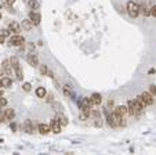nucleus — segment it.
<instances>
[{
    "mask_svg": "<svg viewBox=\"0 0 156 155\" xmlns=\"http://www.w3.org/2000/svg\"><path fill=\"white\" fill-rule=\"evenodd\" d=\"M127 13H129L130 17L137 18V17L140 16V6H138L135 1H133V0L127 1Z\"/></svg>",
    "mask_w": 156,
    "mask_h": 155,
    "instance_id": "f257e3e1",
    "label": "nucleus"
},
{
    "mask_svg": "<svg viewBox=\"0 0 156 155\" xmlns=\"http://www.w3.org/2000/svg\"><path fill=\"white\" fill-rule=\"evenodd\" d=\"M23 43H25V38L21 36L19 33L13 35V36L10 38V42H8V44H10V46H14V47H22Z\"/></svg>",
    "mask_w": 156,
    "mask_h": 155,
    "instance_id": "f03ea898",
    "label": "nucleus"
},
{
    "mask_svg": "<svg viewBox=\"0 0 156 155\" xmlns=\"http://www.w3.org/2000/svg\"><path fill=\"white\" fill-rule=\"evenodd\" d=\"M10 62H11V67H13V69H14V72H15L17 78H18V80H22V69H21V65H19V61L17 60L15 57H13L11 60H10Z\"/></svg>",
    "mask_w": 156,
    "mask_h": 155,
    "instance_id": "7ed1b4c3",
    "label": "nucleus"
},
{
    "mask_svg": "<svg viewBox=\"0 0 156 155\" xmlns=\"http://www.w3.org/2000/svg\"><path fill=\"white\" fill-rule=\"evenodd\" d=\"M50 130L54 133V134H60V133H61V125H60V122H58L57 118H54V119L50 122Z\"/></svg>",
    "mask_w": 156,
    "mask_h": 155,
    "instance_id": "20e7f679",
    "label": "nucleus"
},
{
    "mask_svg": "<svg viewBox=\"0 0 156 155\" xmlns=\"http://www.w3.org/2000/svg\"><path fill=\"white\" fill-rule=\"evenodd\" d=\"M29 20L32 21L33 26H37V25L40 24V21H42V17H40L39 13H36V11H31V13H29Z\"/></svg>",
    "mask_w": 156,
    "mask_h": 155,
    "instance_id": "39448f33",
    "label": "nucleus"
},
{
    "mask_svg": "<svg viewBox=\"0 0 156 155\" xmlns=\"http://www.w3.org/2000/svg\"><path fill=\"white\" fill-rule=\"evenodd\" d=\"M26 61L32 67H39V58H37V55L33 54V53H29L26 55Z\"/></svg>",
    "mask_w": 156,
    "mask_h": 155,
    "instance_id": "423d86ee",
    "label": "nucleus"
},
{
    "mask_svg": "<svg viewBox=\"0 0 156 155\" xmlns=\"http://www.w3.org/2000/svg\"><path fill=\"white\" fill-rule=\"evenodd\" d=\"M22 130L25 133H28V134H32V133H33V123H32L31 119H26L22 123Z\"/></svg>",
    "mask_w": 156,
    "mask_h": 155,
    "instance_id": "0eeeda50",
    "label": "nucleus"
},
{
    "mask_svg": "<svg viewBox=\"0 0 156 155\" xmlns=\"http://www.w3.org/2000/svg\"><path fill=\"white\" fill-rule=\"evenodd\" d=\"M1 68L4 69L6 75H11V73L14 72L13 67H11V62H10V60H4V61H3V64H1Z\"/></svg>",
    "mask_w": 156,
    "mask_h": 155,
    "instance_id": "6e6552de",
    "label": "nucleus"
},
{
    "mask_svg": "<svg viewBox=\"0 0 156 155\" xmlns=\"http://www.w3.org/2000/svg\"><path fill=\"white\" fill-rule=\"evenodd\" d=\"M8 31L14 32V33H19V32H21V25H19V24H17L15 21H11L10 25H8Z\"/></svg>",
    "mask_w": 156,
    "mask_h": 155,
    "instance_id": "1a4fd4ad",
    "label": "nucleus"
},
{
    "mask_svg": "<svg viewBox=\"0 0 156 155\" xmlns=\"http://www.w3.org/2000/svg\"><path fill=\"white\" fill-rule=\"evenodd\" d=\"M141 97L147 102V105H152V104H153V96L151 93H148V92H144V93L141 94Z\"/></svg>",
    "mask_w": 156,
    "mask_h": 155,
    "instance_id": "9d476101",
    "label": "nucleus"
},
{
    "mask_svg": "<svg viewBox=\"0 0 156 155\" xmlns=\"http://www.w3.org/2000/svg\"><path fill=\"white\" fill-rule=\"evenodd\" d=\"M21 28H22L23 31H31L32 28H33V24L29 18H26V20H22V22H21Z\"/></svg>",
    "mask_w": 156,
    "mask_h": 155,
    "instance_id": "9b49d317",
    "label": "nucleus"
},
{
    "mask_svg": "<svg viewBox=\"0 0 156 155\" xmlns=\"http://www.w3.org/2000/svg\"><path fill=\"white\" fill-rule=\"evenodd\" d=\"M4 118H6V121H13L15 118V111L14 109H6L4 111Z\"/></svg>",
    "mask_w": 156,
    "mask_h": 155,
    "instance_id": "f8f14e48",
    "label": "nucleus"
},
{
    "mask_svg": "<svg viewBox=\"0 0 156 155\" xmlns=\"http://www.w3.org/2000/svg\"><path fill=\"white\" fill-rule=\"evenodd\" d=\"M37 129H39V132L42 133V134H47V133L51 132V130H50V125H44V123H39Z\"/></svg>",
    "mask_w": 156,
    "mask_h": 155,
    "instance_id": "ddd939ff",
    "label": "nucleus"
},
{
    "mask_svg": "<svg viewBox=\"0 0 156 155\" xmlns=\"http://www.w3.org/2000/svg\"><path fill=\"white\" fill-rule=\"evenodd\" d=\"M91 100H93L94 105H101V102H102V96H101V94H98V93H94L93 96H91Z\"/></svg>",
    "mask_w": 156,
    "mask_h": 155,
    "instance_id": "4468645a",
    "label": "nucleus"
},
{
    "mask_svg": "<svg viewBox=\"0 0 156 155\" xmlns=\"http://www.w3.org/2000/svg\"><path fill=\"white\" fill-rule=\"evenodd\" d=\"M127 114H129L130 116L135 115V108H134L133 100H129V102H127Z\"/></svg>",
    "mask_w": 156,
    "mask_h": 155,
    "instance_id": "2eb2a0df",
    "label": "nucleus"
},
{
    "mask_svg": "<svg viewBox=\"0 0 156 155\" xmlns=\"http://www.w3.org/2000/svg\"><path fill=\"white\" fill-rule=\"evenodd\" d=\"M113 111H116L119 115L125 116V118H126V115H127V107H125V105H119V107H116Z\"/></svg>",
    "mask_w": 156,
    "mask_h": 155,
    "instance_id": "dca6fc26",
    "label": "nucleus"
},
{
    "mask_svg": "<svg viewBox=\"0 0 156 155\" xmlns=\"http://www.w3.org/2000/svg\"><path fill=\"white\" fill-rule=\"evenodd\" d=\"M55 118L58 119V122H60V125H61V126H66V125H68V118L64 115V114H58Z\"/></svg>",
    "mask_w": 156,
    "mask_h": 155,
    "instance_id": "f3484780",
    "label": "nucleus"
},
{
    "mask_svg": "<svg viewBox=\"0 0 156 155\" xmlns=\"http://www.w3.org/2000/svg\"><path fill=\"white\" fill-rule=\"evenodd\" d=\"M64 94H65V96H69L72 98H75V93H73V90H72V87H70L69 85L64 86Z\"/></svg>",
    "mask_w": 156,
    "mask_h": 155,
    "instance_id": "a211bd4d",
    "label": "nucleus"
},
{
    "mask_svg": "<svg viewBox=\"0 0 156 155\" xmlns=\"http://www.w3.org/2000/svg\"><path fill=\"white\" fill-rule=\"evenodd\" d=\"M11 85H13V80H11V78H1V86L3 87H6V89H8V87H11Z\"/></svg>",
    "mask_w": 156,
    "mask_h": 155,
    "instance_id": "6ab92c4d",
    "label": "nucleus"
},
{
    "mask_svg": "<svg viewBox=\"0 0 156 155\" xmlns=\"http://www.w3.org/2000/svg\"><path fill=\"white\" fill-rule=\"evenodd\" d=\"M39 1L37 0H29L28 1V7L31 8V10H36V8H39Z\"/></svg>",
    "mask_w": 156,
    "mask_h": 155,
    "instance_id": "aec40b11",
    "label": "nucleus"
},
{
    "mask_svg": "<svg viewBox=\"0 0 156 155\" xmlns=\"http://www.w3.org/2000/svg\"><path fill=\"white\" fill-rule=\"evenodd\" d=\"M36 96L40 97V98H44V96H46V89H44V87H37V89H36Z\"/></svg>",
    "mask_w": 156,
    "mask_h": 155,
    "instance_id": "412c9836",
    "label": "nucleus"
},
{
    "mask_svg": "<svg viewBox=\"0 0 156 155\" xmlns=\"http://www.w3.org/2000/svg\"><path fill=\"white\" fill-rule=\"evenodd\" d=\"M140 13H142L144 17H149V16H151V8L142 6V7H140Z\"/></svg>",
    "mask_w": 156,
    "mask_h": 155,
    "instance_id": "4be33fe9",
    "label": "nucleus"
},
{
    "mask_svg": "<svg viewBox=\"0 0 156 155\" xmlns=\"http://www.w3.org/2000/svg\"><path fill=\"white\" fill-rule=\"evenodd\" d=\"M22 89H23V92H31L32 90V85L29 83V82H25L22 85Z\"/></svg>",
    "mask_w": 156,
    "mask_h": 155,
    "instance_id": "5701e85b",
    "label": "nucleus"
},
{
    "mask_svg": "<svg viewBox=\"0 0 156 155\" xmlns=\"http://www.w3.org/2000/svg\"><path fill=\"white\" fill-rule=\"evenodd\" d=\"M7 98L6 97H3V96H0V107H6L7 105Z\"/></svg>",
    "mask_w": 156,
    "mask_h": 155,
    "instance_id": "b1692460",
    "label": "nucleus"
},
{
    "mask_svg": "<svg viewBox=\"0 0 156 155\" xmlns=\"http://www.w3.org/2000/svg\"><path fill=\"white\" fill-rule=\"evenodd\" d=\"M149 93L152 94L153 97L156 96V86L155 85H151V86H149Z\"/></svg>",
    "mask_w": 156,
    "mask_h": 155,
    "instance_id": "393cba45",
    "label": "nucleus"
},
{
    "mask_svg": "<svg viewBox=\"0 0 156 155\" xmlns=\"http://www.w3.org/2000/svg\"><path fill=\"white\" fill-rule=\"evenodd\" d=\"M0 33H1L4 38H6V36H10V33H11V32L7 31V29H1V31H0Z\"/></svg>",
    "mask_w": 156,
    "mask_h": 155,
    "instance_id": "a878e982",
    "label": "nucleus"
},
{
    "mask_svg": "<svg viewBox=\"0 0 156 155\" xmlns=\"http://www.w3.org/2000/svg\"><path fill=\"white\" fill-rule=\"evenodd\" d=\"M151 16L156 17V4H153V6L151 7Z\"/></svg>",
    "mask_w": 156,
    "mask_h": 155,
    "instance_id": "bb28decb",
    "label": "nucleus"
},
{
    "mask_svg": "<svg viewBox=\"0 0 156 155\" xmlns=\"http://www.w3.org/2000/svg\"><path fill=\"white\" fill-rule=\"evenodd\" d=\"M47 71H48V69H47V67H46V65H42V67H40V72H42L43 75H46V73H47Z\"/></svg>",
    "mask_w": 156,
    "mask_h": 155,
    "instance_id": "cd10ccee",
    "label": "nucleus"
},
{
    "mask_svg": "<svg viewBox=\"0 0 156 155\" xmlns=\"http://www.w3.org/2000/svg\"><path fill=\"white\" fill-rule=\"evenodd\" d=\"M112 109V108H113V101H112V100H109V101H108V108H106V109Z\"/></svg>",
    "mask_w": 156,
    "mask_h": 155,
    "instance_id": "c85d7f7f",
    "label": "nucleus"
},
{
    "mask_svg": "<svg viewBox=\"0 0 156 155\" xmlns=\"http://www.w3.org/2000/svg\"><path fill=\"white\" fill-rule=\"evenodd\" d=\"M6 3H7L8 6H13V4L15 3V0H6Z\"/></svg>",
    "mask_w": 156,
    "mask_h": 155,
    "instance_id": "c756f323",
    "label": "nucleus"
},
{
    "mask_svg": "<svg viewBox=\"0 0 156 155\" xmlns=\"http://www.w3.org/2000/svg\"><path fill=\"white\" fill-rule=\"evenodd\" d=\"M4 40H6V38H4V36L0 33V43H4Z\"/></svg>",
    "mask_w": 156,
    "mask_h": 155,
    "instance_id": "7c9ffc66",
    "label": "nucleus"
},
{
    "mask_svg": "<svg viewBox=\"0 0 156 155\" xmlns=\"http://www.w3.org/2000/svg\"><path fill=\"white\" fill-rule=\"evenodd\" d=\"M4 73H6V72H4V69H3V68H1V67H0V76H3V75H4Z\"/></svg>",
    "mask_w": 156,
    "mask_h": 155,
    "instance_id": "2f4dec72",
    "label": "nucleus"
},
{
    "mask_svg": "<svg viewBox=\"0 0 156 155\" xmlns=\"http://www.w3.org/2000/svg\"><path fill=\"white\" fill-rule=\"evenodd\" d=\"M10 127H11V129H13V130H15V129H17L15 123H11V125H10Z\"/></svg>",
    "mask_w": 156,
    "mask_h": 155,
    "instance_id": "473e14b6",
    "label": "nucleus"
},
{
    "mask_svg": "<svg viewBox=\"0 0 156 155\" xmlns=\"http://www.w3.org/2000/svg\"><path fill=\"white\" fill-rule=\"evenodd\" d=\"M155 72H156V69H153V68H152V69H149L148 73H155Z\"/></svg>",
    "mask_w": 156,
    "mask_h": 155,
    "instance_id": "72a5a7b5",
    "label": "nucleus"
},
{
    "mask_svg": "<svg viewBox=\"0 0 156 155\" xmlns=\"http://www.w3.org/2000/svg\"><path fill=\"white\" fill-rule=\"evenodd\" d=\"M0 87H3V86H1V79H0Z\"/></svg>",
    "mask_w": 156,
    "mask_h": 155,
    "instance_id": "f704fd0d",
    "label": "nucleus"
},
{
    "mask_svg": "<svg viewBox=\"0 0 156 155\" xmlns=\"http://www.w3.org/2000/svg\"><path fill=\"white\" fill-rule=\"evenodd\" d=\"M0 20H1V13H0Z\"/></svg>",
    "mask_w": 156,
    "mask_h": 155,
    "instance_id": "c9c22d12",
    "label": "nucleus"
},
{
    "mask_svg": "<svg viewBox=\"0 0 156 155\" xmlns=\"http://www.w3.org/2000/svg\"><path fill=\"white\" fill-rule=\"evenodd\" d=\"M0 8H1V3H0Z\"/></svg>",
    "mask_w": 156,
    "mask_h": 155,
    "instance_id": "e433bc0d",
    "label": "nucleus"
},
{
    "mask_svg": "<svg viewBox=\"0 0 156 155\" xmlns=\"http://www.w3.org/2000/svg\"><path fill=\"white\" fill-rule=\"evenodd\" d=\"M0 96H1V90H0Z\"/></svg>",
    "mask_w": 156,
    "mask_h": 155,
    "instance_id": "4c0bfd02",
    "label": "nucleus"
}]
</instances>
